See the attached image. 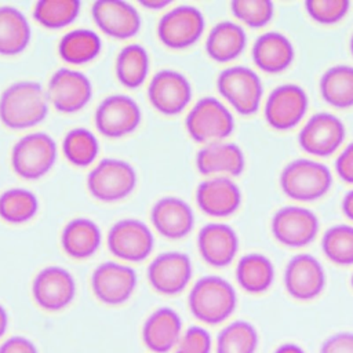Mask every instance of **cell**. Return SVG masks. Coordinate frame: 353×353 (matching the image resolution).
I'll use <instances>...</instances> for the list:
<instances>
[{"label": "cell", "mask_w": 353, "mask_h": 353, "mask_svg": "<svg viewBox=\"0 0 353 353\" xmlns=\"http://www.w3.org/2000/svg\"><path fill=\"white\" fill-rule=\"evenodd\" d=\"M50 103L62 113L83 109L92 97V83L88 76L72 68L57 69L47 84Z\"/></svg>", "instance_id": "5bb4252c"}, {"label": "cell", "mask_w": 353, "mask_h": 353, "mask_svg": "<svg viewBox=\"0 0 353 353\" xmlns=\"http://www.w3.org/2000/svg\"><path fill=\"white\" fill-rule=\"evenodd\" d=\"M150 221L161 236L175 240L190 233L194 226V212L186 200L164 196L152 205Z\"/></svg>", "instance_id": "7402d4cb"}, {"label": "cell", "mask_w": 353, "mask_h": 353, "mask_svg": "<svg viewBox=\"0 0 353 353\" xmlns=\"http://www.w3.org/2000/svg\"><path fill=\"white\" fill-rule=\"evenodd\" d=\"M39 211L37 196L25 188H10L0 193V218L12 225L30 221Z\"/></svg>", "instance_id": "836d02e7"}, {"label": "cell", "mask_w": 353, "mask_h": 353, "mask_svg": "<svg viewBox=\"0 0 353 353\" xmlns=\"http://www.w3.org/2000/svg\"><path fill=\"white\" fill-rule=\"evenodd\" d=\"M258 335L247 321H234L225 327L216 338V353H254Z\"/></svg>", "instance_id": "74e56055"}, {"label": "cell", "mask_w": 353, "mask_h": 353, "mask_svg": "<svg viewBox=\"0 0 353 353\" xmlns=\"http://www.w3.org/2000/svg\"><path fill=\"white\" fill-rule=\"evenodd\" d=\"M79 0H39L33 7V18L48 29H59L72 23L79 12Z\"/></svg>", "instance_id": "d590c367"}, {"label": "cell", "mask_w": 353, "mask_h": 353, "mask_svg": "<svg viewBox=\"0 0 353 353\" xmlns=\"http://www.w3.org/2000/svg\"><path fill=\"white\" fill-rule=\"evenodd\" d=\"M62 153L69 163L87 167L99 153V142L92 131L84 127L69 130L62 139Z\"/></svg>", "instance_id": "e575fe53"}, {"label": "cell", "mask_w": 353, "mask_h": 353, "mask_svg": "<svg viewBox=\"0 0 353 353\" xmlns=\"http://www.w3.org/2000/svg\"><path fill=\"white\" fill-rule=\"evenodd\" d=\"M101 240L102 233L98 223L85 216L70 219L61 232V245L74 259L90 258L101 245Z\"/></svg>", "instance_id": "83f0119b"}, {"label": "cell", "mask_w": 353, "mask_h": 353, "mask_svg": "<svg viewBox=\"0 0 353 353\" xmlns=\"http://www.w3.org/2000/svg\"><path fill=\"white\" fill-rule=\"evenodd\" d=\"M0 353H37L34 345L23 336H12L0 346Z\"/></svg>", "instance_id": "ee69618b"}, {"label": "cell", "mask_w": 353, "mask_h": 353, "mask_svg": "<svg viewBox=\"0 0 353 353\" xmlns=\"http://www.w3.org/2000/svg\"><path fill=\"white\" fill-rule=\"evenodd\" d=\"M345 137V124L336 114L317 112L299 130L298 143L307 154L327 157L341 148Z\"/></svg>", "instance_id": "30bf717a"}, {"label": "cell", "mask_w": 353, "mask_h": 353, "mask_svg": "<svg viewBox=\"0 0 353 353\" xmlns=\"http://www.w3.org/2000/svg\"><path fill=\"white\" fill-rule=\"evenodd\" d=\"M307 106L309 98L305 88L295 83H284L269 92L263 116L272 128L290 130L303 119Z\"/></svg>", "instance_id": "7c38bea8"}, {"label": "cell", "mask_w": 353, "mask_h": 353, "mask_svg": "<svg viewBox=\"0 0 353 353\" xmlns=\"http://www.w3.org/2000/svg\"><path fill=\"white\" fill-rule=\"evenodd\" d=\"M279 182L287 197L296 201H313L330 190L332 174L324 163L299 157L283 167Z\"/></svg>", "instance_id": "7a4b0ae2"}, {"label": "cell", "mask_w": 353, "mask_h": 353, "mask_svg": "<svg viewBox=\"0 0 353 353\" xmlns=\"http://www.w3.org/2000/svg\"><path fill=\"white\" fill-rule=\"evenodd\" d=\"M251 57L261 70L279 73L292 63L295 48L292 41L284 33L269 30L255 39L251 48Z\"/></svg>", "instance_id": "d4e9b609"}, {"label": "cell", "mask_w": 353, "mask_h": 353, "mask_svg": "<svg viewBox=\"0 0 353 353\" xmlns=\"http://www.w3.org/2000/svg\"><path fill=\"white\" fill-rule=\"evenodd\" d=\"M197 248L208 265L223 268L234 259L239 250V237L230 225L208 222L199 230Z\"/></svg>", "instance_id": "603a6c76"}, {"label": "cell", "mask_w": 353, "mask_h": 353, "mask_svg": "<svg viewBox=\"0 0 353 353\" xmlns=\"http://www.w3.org/2000/svg\"><path fill=\"white\" fill-rule=\"evenodd\" d=\"M335 171L342 181L353 183V142L347 143L335 159Z\"/></svg>", "instance_id": "b9f144b4"}, {"label": "cell", "mask_w": 353, "mask_h": 353, "mask_svg": "<svg viewBox=\"0 0 353 353\" xmlns=\"http://www.w3.org/2000/svg\"><path fill=\"white\" fill-rule=\"evenodd\" d=\"M102 48L99 34L91 29L77 28L66 32L58 43L59 57L73 65H80L92 61L98 57Z\"/></svg>", "instance_id": "1f68e13d"}, {"label": "cell", "mask_w": 353, "mask_h": 353, "mask_svg": "<svg viewBox=\"0 0 353 353\" xmlns=\"http://www.w3.org/2000/svg\"><path fill=\"white\" fill-rule=\"evenodd\" d=\"M274 279L272 261L259 252H250L240 258L236 266V280L239 285L250 294L266 291Z\"/></svg>", "instance_id": "4dcf8cb0"}, {"label": "cell", "mask_w": 353, "mask_h": 353, "mask_svg": "<svg viewBox=\"0 0 353 353\" xmlns=\"http://www.w3.org/2000/svg\"><path fill=\"white\" fill-rule=\"evenodd\" d=\"M321 248L331 262L353 265V225L338 223L328 228L323 234Z\"/></svg>", "instance_id": "8d00e7d4"}, {"label": "cell", "mask_w": 353, "mask_h": 353, "mask_svg": "<svg viewBox=\"0 0 353 353\" xmlns=\"http://www.w3.org/2000/svg\"><path fill=\"white\" fill-rule=\"evenodd\" d=\"M106 243L114 256L130 262H141L150 255L154 237L143 221L123 218L109 228Z\"/></svg>", "instance_id": "8fae6325"}, {"label": "cell", "mask_w": 353, "mask_h": 353, "mask_svg": "<svg viewBox=\"0 0 353 353\" xmlns=\"http://www.w3.org/2000/svg\"><path fill=\"white\" fill-rule=\"evenodd\" d=\"M205 18L192 4H181L165 11L157 22V37L168 48L182 50L194 44L203 34Z\"/></svg>", "instance_id": "ba28073f"}, {"label": "cell", "mask_w": 353, "mask_h": 353, "mask_svg": "<svg viewBox=\"0 0 353 353\" xmlns=\"http://www.w3.org/2000/svg\"><path fill=\"white\" fill-rule=\"evenodd\" d=\"M350 8L349 0H306L305 10L307 15L321 23L332 25L345 18Z\"/></svg>", "instance_id": "ab89813d"}, {"label": "cell", "mask_w": 353, "mask_h": 353, "mask_svg": "<svg viewBox=\"0 0 353 353\" xmlns=\"http://www.w3.org/2000/svg\"><path fill=\"white\" fill-rule=\"evenodd\" d=\"M274 353H303V350L299 346H296V345L287 343V345L280 346Z\"/></svg>", "instance_id": "7dc6e473"}, {"label": "cell", "mask_w": 353, "mask_h": 353, "mask_svg": "<svg viewBox=\"0 0 353 353\" xmlns=\"http://www.w3.org/2000/svg\"><path fill=\"white\" fill-rule=\"evenodd\" d=\"M142 112L138 102L125 94L105 97L97 106L94 121L97 130L108 138H121L135 131Z\"/></svg>", "instance_id": "9c48e42d"}, {"label": "cell", "mask_w": 353, "mask_h": 353, "mask_svg": "<svg viewBox=\"0 0 353 353\" xmlns=\"http://www.w3.org/2000/svg\"><path fill=\"white\" fill-rule=\"evenodd\" d=\"M196 168L203 175L237 176L245 168L243 149L233 142H211L201 146L196 153Z\"/></svg>", "instance_id": "cb8c5ba5"}, {"label": "cell", "mask_w": 353, "mask_h": 353, "mask_svg": "<svg viewBox=\"0 0 353 353\" xmlns=\"http://www.w3.org/2000/svg\"><path fill=\"white\" fill-rule=\"evenodd\" d=\"M320 223L317 215L302 205H284L270 219L273 237L283 245L305 247L317 236Z\"/></svg>", "instance_id": "4fadbf2b"}, {"label": "cell", "mask_w": 353, "mask_h": 353, "mask_svg": "<svg viewBox=\"0 0 353 353\" xmlns=\"http://www.w3.org/2000/svg\"><path fill=\"white\" fill-rule=\"evenodd\" d=\"M192 277L190 258L179 251L159 254L148 266V280L154 291L175 295L185 290Z\"/></svg>", "instance_id": "ac0fdd59"}, {"label": "cell", "mask_w": 353, "mask_h": 353, "mask_svg": "<svg viewBox=\"0 0 353 353\" xmlns=\"http://www.w3.org/2000/svg\"><path fill=\"white\" fill-rule=\"evenodd\" d=\"M48 97L39 81L19 80L0 94V121L12 130L30 128L48 113Z\"/></svg>", "instance_id": "6da1fadb"}, {"label": "cell", "mask_w": 353, "mask_h": 353, "mask_svg": "<svg viewBox=\"0 0 353 353\" xmlns=\"http://www.w3.org/2000/svg\"><path fill=\"white\" fill-rule=\"evenodd\" d=\"M138 175L134 165L123 159L105 157L99 160L87 175L90 194L105 203L127 197L137 186Z\"/></svg>", "instance_id": "8992f818"}, {"label": "cell", "mask_w": 353, "mask_h": 353, "mask_svg": "<svg viewBox=\"0 0 353 353\" xmlns=\"http://www.w3.org/2000/svg\"><path fill=\"white\" fill-rule=\"evenodd\" d=\"M247 34L244 28L233 21L216 22L205 39V51L216 62H229L237 58L245 48Z\"/></svg>", "instance_id": "4316f807"}, {"label": "cell", "mask_w": 353, "mask_h": 353, "mask_svg": "<svg viewBox=\"0 0 353 353\" xmlns=\"http://www.w3.org/2000/svg\"><path fill=\"white\" fill-rule=\"evenodd\" d=\"M135 285V270L112 261L98 265L91 276V287L95 296L106 305H121L127 302Z\"/></svg>", "instance_id": "e0dca14e"}, {"label": "cell", "mask_w": 353, "mask_h": 353, "mask_svg": "<svg viewBox=\"0 0 353 353\" xmlns=\"http://www.w3.org/2000/svg\"><path fill=\"white\" fill-rule=\"evenodd\" d=\"M32 29L26 15L14 6H0V54L17 55L30 43Z\"/></svg>", "instance_id": "f1b7e54d"}, {"label": "cell", "mask_w": 353, "mask_h": 353, "mask_svg": "<svg viewBox=\"0 0 353 353\" xmlns=\"http://www.w3.org/2000/svg\"><path fill=\"white\" fill-rule=\"evenodd\" d=\"M181 328L178 313L170 307H160L143 324V343L153 353H168L179 342Z\"/></svg>", "instance_id": "484cf974"}, {"label": "cell", "mask_w": 353, "mask_h": 353, "mask_svg": "<svg viewBox=\"0 0 353 353\" xmlns=\"http://www.w3.org/2000/svg\"><path fill=\"white\" fill-rule=\"evenodd\" d=\"M350 281H352V287H353V276H352V280H350Z\"/></svg>", "instance_id": "f907efd6"}, {"label": "cell", "mask_w": 353, "mask_h": 353, "mask_svg": "<svg viewBox=\"0 0 353 353\" xmlns=\"http://www.w3.org/2000/svg\"><path fill=\"white\" fill-rule=\"evenodd\" d=\"M349 48H350V52H352V55H353V33H352L350 40H349Z\"/></svg>", "instance_id": "681fc988"}, {"label": "cell", "mask_w": 353, "mask_h": 353, "mask_svg": "<svg viewBox=\"0 0 353 353\" xmlns=\"http://www.w3.org/2000/svg\"><path fill=\"white\" fill-rule=\"evenodd\" d=\"M189 137L201 143L223 141L234 130V117L229 108L215 97L196 101L185 117Z\"/></svg>", "instance_id": "5b68a950"}, {"label": "cell", "mask_w": 353, "mask_h": 353, "mask_svg": "<svg viewBox=\"0 0 353 353\" xmlns=\"http://www.w3.org/2000/svg\"><path fill=\"white\" fill-rule=\"evenodd\" d=\"M232 14L250 28L268 25L274 15V4L270 0H232Z\"/></svg>", "instance_id": "f35d334b"}, {"label": "cell", "mask_w": 353, "mask_h": 353, "mask_svg": "<svg viewBox=\"0 0 353 353\" xmlns=\"http://www.w3.org/2000/svg\"><path fill=\"white\" fill-rule=\"evenodd\" d=\"M211 336L201 327H189L178 343L175 353H210Z\"/></svg>", "instance_id": "60d3db41"}, {"label": "cell", "mask_w": 353, "mask_h": 353, "mask_svg": "<svg viewBox=\"0 0 353 353\" xmlns=\"http://www.w3.org/2000/svg\"><path fill=\"white\" fill-rule=\"evenodd\" d=\"M325 273L321 263L310 254L294 255L284 270V287L298 301H310L321 294Z\"/></svg>", "instance_id": "ffe728a7"}, {"label": "cell", "mask_w": 353, "mask_h": 353, "mask_svg": "<svg viewBox=\"0 0 353 353\" xmlns=\"http://www.w3.org/2000/svg\"><path fill=\"white\" fill-rule=\"evenodd\" d=\"M341 207H342V211L346 215V218L353 221V189H350L349 192L345 193Z\"/></svg>", "instance_id": "f6af8a7d"}, {"label": "cell", "mask_w": 353, "mask_h": 353, "mask_svg": "<svg viewBox=\"0 0 353 353\" xmlns=\"http://www.w3.org/2000/svg\"><path fill=\"white\" fill-rule=\"evenodd\" d=\"M323 99L339 109L353 106V66L336 63L324 70L319 81Z\"/></svg>", "instance_id": "f546056e"}, {"label": "cell", "mask_w": 353, "mask_h": 353, "mask_svg": "<svg viewBox=\"0 0 353 353\" xmlns=\"http://www.w3.org/2000/svg\"><path fill=\"white\" fill-rule=\"evenodd\" d=\"M192 84L179 70L161 69L153 74L148 85L152 106L167 116L179 114L192 99Z\"/></svg>", "instance_id": "9a60e30c"}, {"label": "cell", "mask_w": 353, "mask_h": 353, "mask_svg": "<svg viewBox=\"0 0 353 353\" xmlns=\"http://www.w3.org/2000/svg\"><path fill=\"white\" fill-rule=\"evenodd\" d=\"M91 17L105 34L120 40L135 36L142 25L139 11L125 0H97Z\"/></svg>", "instance_id": "d6986e66"}, {"label": "cell", "mask_w": 353, "mask_h": 353, "mask_svg": "<svg viewBox=\"0 0 353 353\" xmlns=\"http://www.w3.org/2000/svg\"><path fill=\"white\" fill-rule=\"evenodd\" d=\"M218 92L243 114H254L261 105L263 95L262 80L258 73L244 65H234L222 69L216 77Z\"/></svg>", "instance_id": "52a82bcc"}, {"label": "cell", "mask_w": 353, "mask_h": 353, "mask_svg": "<svg viewBox=\"0 0 353 353\" xmlns=\"http://www.w3.org/2000/svg\"><path fill=\"white\" fill-rule=\"evenodd\" d=\"M150 58L148 50L138 43L124 46L114 62L117 80L127 88H135L143 84L148 77Z\"/></svg>", "instance_id": "d6a6232c"}, {"label": "cell", "mask_w": 353, "mask_h": 353, "mask_svg": "<svg viewBox=\"0 0 353 353\" xmlns=\"http://www.w3.org/2000/svg\"><path fill=\"white\" fill-rule=\"evenodd\" d=\"M7 324H8V319H7V313L4 310V307L0 305V338L4 335L6 330H7Z\"/></svg>", "instance_id": "c3c4849f"}, {"label": "cell", "mask_w": 353, "mask_h": 353, "mask_svg": "<svg viewBox=\"0 0 353 353\" xmlns=\"http://www.w3.org/2000/svg\"><path fill=\"white\" fill-rule=\"evenodd\" d=\"M58 154L55 139L44 132L34 131L22 135L11 148V167L23 179H39L52 168Z\"/></svg>", "instance_id": "277c9868"}, {"label": "cell", "mask_w": 353, "mask_h": 353, "mask_svg": "<svg viewBox=\"0 0 353 353\" xmlns=\"http://www.w3.org/2000/svg\"><path fill=\"white\" fill-rule=\"evenodd\" d=\"M139 4L149 10H163L171 4V0H139Z\"/></svg>", "instance_id": "bcb514c9"}, {"label": "cell", "mask_w": 353, "mask_h": 353, "mask_svg": "<svg viewBox=\"0 0 353 353\" xmlns=\"http://www.w3.org/2000/svg\"><path fill=\"white\" fill-rule=\"evenodd\" d=\"M194 197L204 214L216 218L234 214L243 199L239 185L225 175H215L201 181L196 188Z\"/></svg>", "instance_id": "44dd1931"}, {"label": "cell", "mask_w": 353, "mask_h": 353, "mask_svg": "<svg viewBox=\"0 0 353 353\" xmlns=\"http://www.w3.org/2000/svg\"><path fill=\"white\" fill-rule=\"evenodd\" d=\"M32 294L34 302L47 312L65 309L74 298L73 276L61 266H47L33 279Z\"/></svg>", "instance_id": "2e32d148"}, {"label": "cell", "mask_w": 353, "mask_h": 353, "mask_svg": "<svg viewBox=\"0 0 353 353\" xmlns=\"http://www.w3.org/2000/svg\"><path fill=\"white\" fill-rule=\"evenodd\" d=\"M320 353H353V334L341 332L328 338Z\"/></svg>", "instance_id": "7bdbcfd3"}, {"label": "cell", "mask_w": 353, "mask_h": 353, "mask_svg": "<svg viewBox=\"0 0 353 353\" xmlns=\"http://www.w3.org/2000/svg\"><path fill=\"white\" fill-rule=\"evenodd\" d=\"M192 314L205 324L225 321L236 309V291L219 276H204L192 287L188 298Z\"/></svg>", "instance_id": "3957f363"}]
</instances>
